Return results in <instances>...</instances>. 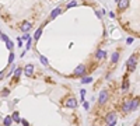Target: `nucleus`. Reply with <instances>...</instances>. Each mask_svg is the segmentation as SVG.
Segmentation results:
<instances>
[{"mask_svg":"<svg viewBox=\"0 0 140 126\" xmlns=\"http://www.w3.org/2000/svg\"><path fill=\"white\" fill-rule=\"evenodd\" d=\"M31 27H32V25H31V23L24 21V23L21 24V31H23V32H28V31L31 30Z\"/></svg>","mask_w":140,"mask_h":126,"instance_id":"423d86ee","label":"nucleus"},{"mask_svg":"<svg viewBox=\"0 0 140 126\" xmlns=\"http://www.w3.org/2000/svg\"><path fill=\"white\" fill-rule=\"evenodd\" d=\"M122 108H123V112H129V111H132V101H126Z\"/></svg>","mask_w":140,"mask_h":126,"instance_id":"6e6552de","label":"nucleus"},{"mask_svg":"<svg viewBox=\"0 0 140 126\" xmlns=\"http://www.w3.org/2000/svg\"><path fill=\"white\" fill-rule=\"evenodd\" d=\"M11 118H13V120H14V122H20V120H21V119H20V115H18V112H14Z\"/></svg>","mask_w":140,"mask_h":126,"instance_id":"2eb2a0df","label":"nucleus"},{"mask_svg":"<svg viewBox=\"0 0 140 126\" xmlns=\"http://www.w3.org/2000/svg\"><path fill=\"white\" fill-rule=\"evenodd\" d=\"M95 58L98 59V60L105 59V58H107V52H105V50H98V52H97V55H95Z\"/></svg>","mask_w":140,"mask_h":126,"instance_id":"1a4fd4ad","label":"nucleus"},{"mask_svg":"<svg viewBox=\"0 0 140 126\" xmlns=\"http://www.w3.org/2000/svg\"><path fill=\"white\" fill-rule=\"evenodd\" d=\"M76 4H77L76 1H72V3H69V4H67V8H72V7H74Z\"/></svg>","mask_w":140,"mask_h":126,"instance_id":"b1692460","label":"nucleus"},{"mask_svg":"<svg viewBox=\"0 0 140 126\" xmlns=\"http://www.w3.org/2000/svg\"><path fill=\"white\" fill-rule=\"evenodd\" d=\"M91 81H92L91 77H83V83L84 84H88V83H91Z\"/></svg>","mask_w":140,"mask_h":126,"instance_id":"6ab92c4d","label":"nucleus"},{"mask_svg":"<svg viewBox=\"0 0 140 126\" xmlns=\"http://www.w3.org/2000/svg\"><path fill=\"white\" fill-rule=\"evenodd\" d=\"M136 62H137V58L133 55L130 58L128 59V62H126V65H128V69H129V72H133L134 69H136Z\"/></svg>","mask_w":140,"mask_h":126,"instance_id":"f257e3e1","label":"nucleus"},{"mask_svg":"<svg viewBox=\"0 0 140 126\" xmlns=\"http://www.w3.org/2000/svg\"><path fill=\"white\" fill-rule=\"evenodd\" d=\"M11 122H13V118L11 116H6L4 118V120H3V123H4L6 126H10L11 125Z\"/></svg>","mask_w":140,"mask_h":126,"instance_id":"f8f14e48","label":"nucleus"},{"mask_svg":"<svg viewBox=\"0 0 140 126\" xmlns=\"http://www.w3.org/2000/svg\"><path fill=\"white\" fill-rule=\"evenodd\" d=\"M13 60H14V53H10V56H8V63H13Z\"/></svg>","mask_w":140,"mask_h":126,"instance_id":"4be33fe9","label":"nucleus"},{"mask_svg":"<svg viewBox=\"0 0 140 126\" xmlns=\"http://www.w3.org/2000/svg\"><path fill=\"white\" fill-rule=\"evenodd\" d=\"M6 45H7V48H8V49H10V50L13 49V46H14V43H13V42H11V41L6 42Z\"/></svg>","mask_w":140,"mask_h":126,"instance_id":"412c9836","label":"nucleus"},{"mask_svg":"<svg viewBox=\"0 0 140 126\" xmlns=\"http://www.w3.org/2000/svg\"><path fill=\"white\" fill-rule=\"evenodd\" d=\"M41 35H42V30L39 28V30H37V32H35V35H34V39H35V41H38Z\"/></svg>","mask_w":140,"mask_h":126,"instance_id":"ddd939ff","label":"nucleus"},{"mask_svg":"<svg viewBox=\"0 0 140 126\" xmlns=\"http://www.w3.org/2000/svg\"><path fill=\"white\" fill-rule=\"evenodd\" d=\"M105 120H107V125H109V123H115L116 122V114L115 112H109L107 115V118H105Z\"/></svg>","mask_w":140,"mask_h":126,"instance_id":"20e7f679","label":"nucleus"},{"mask_svg":"<svg viewBox=\"0 0 140 126\" xmlns=\"http://www.w3.org/2000/svg\"><path fill=\"white\" fill-rule=\"evenodd\" d=\"M129 88V80H128V77L123 80V85H122V90H128Z\"/></svg>","mask_w":140,"mask_h":126,"instance_id":"4468645a","label":"nucleus"},{"mask_svg":"<svg viewBox=\"0 0 140 126\" xmlns=\"http://www.w3.org/2000/svg\"><path fill=\"white\" fill-rule=\"evenodd\" d=\"M129 6V0H119V8L121 10H126Z\"/></svg>","mask_w":140,"mask_h":126,"instance_id":"9d476101","label":"nucleus"},{"mask_svg":"<svg viewBox=\"0 0 140 126\" xmlns=\"http://www.w3.org/2000/svg\"><path fill=\"white\" fill-rule=\"evenodd\" d=\"M84 73H85L84 65H79V66L74 69V76H84Z\"/></svg>","mask_w":140,"mask_h":126,"instance_id":"39448f33","label":"nucleus"},{"mask_svg":"<svg viewBox=\"0 0 140 126\" xmlns=\"http://www.w3.org/2000/svg\"><path fill=\"white\" fill-rule=\"evenodd\" d=\"M118 59H119V53L118 52H114V55H112V63H116Z\"/></svg>","mask_w":140,"mask_h":126,"instance_id":"a211bd4d","label":"nucleus"},{"mask_svg":"<svg viewBox=\"0 0 140 126\" xmlns=\"http://www.w3.org/2000/svg\"><path fill=\"white\" fill-rule=\"evenodd\" d=\"M126 43H128V45H130V43H133V38H132V36H129V38L126 39Z\"/></svg>","mask_w":140,"mask_h":126,"instance_id":"393cba45","label":"nucleus"},{"mask_svg":"<svg viewBox=\"0 0 140 126\" xmlns=\"http://www.w3.org/2000/svg\"><path fill=\"white\" fill-rule=\"evenodd\" d=\"M65 105H66V108L73 109V108H76V107H77V101H76V98H74V97H70V98H67V100H66Z\"/></svg>","mask_w":140,"mask_h":126,"instance_id":"f03ea898","label":"nucleus"},{"mask_svg":"<svg viewBox=\"0 0 140 126\" xmlns=\"http://www.w3.org/2000/svg\"><path fill=\"white\" fill-rule=\"evenodd\" d=\"M1 39H3L4 42H8V36L7 35H4V34H1Z\"/></svg>","mask_w":140,"mask_h":126,"instance_id":"5701e85b","label":"nucleus"},{"mask_svg":"<svg viewBox=\"0 0 140 126\" xmlns=\"http://www.w3.org/2000/svg\"><path fill=\"white\" fill-rule=\"evenodd\" d=\"M6 95H8V90H3L1 91V97H6Z\"/></svg>","mask_w":140,"mask_h":126,"instance_id":"a878e982","label":"nucleus"},{"mask_svg":"<svg viewBox=\"0 0 140 126\" xmlns=\"http://www.w3.org/2000/svg\"><path fill=\"white\" fill-rule=\"evenodd\" d=\"M80 92H81V95H83V98H84V95H85V90H81V91H80Z\"/></svg>","mask_w":140,"mask_h":126,"instance_id":"c85d7f7f","label":"nucleus"},{"mask_svg":"<svg viewBox=\"0 0 140 126\" xmlns=\"http://www.w3.org/2000/svg\"><path fill=\"white\" fill-rule=\"evenodd\" d=\"M20 74H21V69H16V70H14V76L18 78V77H20Z\"/></svg>","mask_w":140,"mask_h":126,"instance_id":"aec40b11","label":"nucleus"},{"mask_svg":"<svg viewBox=\"0 0 140 126\" xmlns=\"http://www.w3.org/2000/svg\"><path fill=\"white\" fill-rule=\"evenodd\" d=\"M25 48H27V49H30V48H31V39H28L27 45H25Z\"/></svg>","mask_w":140,"mask_h":126,"instance_id":"bb28decb","label":"nucleus"},{"mask_svg":"<svg viewBox=\"0 0 140 126\" xmlns=\"http://www.w3.org/2000/svg\"><path fill=\"white\" fill-rule=\"evenodd\" d=\"M24 73H25V76H27V77H30V76H32V73H34V66H32V65H28V66L25 67Z\"/></svg>","mask_w":140,"mask_h":126,"instance_id":"0eeeda50","label":"nucleus"},{"mask_svg":"<svg viewBox=\"0 0 140 126\" xmlns=\"http://www.w3.org/2000/svg\"><path fill=\"white\" fill-rule=\"evenodd\" d=\"M21 122H23V125L24 126H28V122H27V120H21Z\"/></svg>","mask_w":140,"mask_h":126,"instance_id":"cd10ccee","label":"nucleus"},{"mask_svg":"<svg viewBox=\"0 0 140 126\" xmlns=\"http://www.w3.org/2000/svg\"><path fill=\"white\" fill-rule=\"evenodd\" d=\"M60 11H62V8H60V7L55 8V10H53V11H52V13H50V20H53V18H55V17L58 16V14H60Z\"/></svg>","mask_w":140,"mask_h":126,"instance_id":"9b49d317","label":"nucleus"},{"mask_svg":"<svg viewBox=\"0 0 140 126\" xmlns=\"http://www.w3.org/2000/svg\"><path fill=\"white\" fill-rule=\"evenodd\" d=\"M108 100V91L107 90H102V91L99 92V98H98V102L102 105V104H105Z\"/></svg>","mask_w":140,"mask_h":126,"instance_id":"7ed1b4c3","label":"nucleus"},{"mask_svg":"<svg viewBox=\"0 0 140 126\" xmlns=\"http://www.w3.org/2000/svg\"><path fill=\"white\" fill-rule=\"evenodd\" d=\"M39 60L42 62V65H43V66H48V59L45 58V56H42V55H41V56H39Z\"/></svg>","mask_w":140,"mask_h":126,"instance_id":"f3484780","label":"nucleus"},{"mask_svg":"<svg viewBox=\"0 0 140 126\" xmlns=\"http://www.w3.org/2000/svg\"><path fill=\"white\" fill-rule=\"evenodd\" d=\"M107 126H115V123H109V125H107Z\"/></svg>","mask_w":140,"mask_h":126,"instance_id":"c756f323","label":"nucleus"},{"mask_svg":"<svg viewBox=\"0 0 140 126\" xmlns=\"http://www.w3.org/2000/svg\"><path fill=\"white\" fill-rule=\"evenodd\" d=\"M139 107V100H132V111Z\"/></svg>","mask_w":140,"mask_h":126,"instance_id":"dca6fc26","label":"nucleus"}]
</instances>
